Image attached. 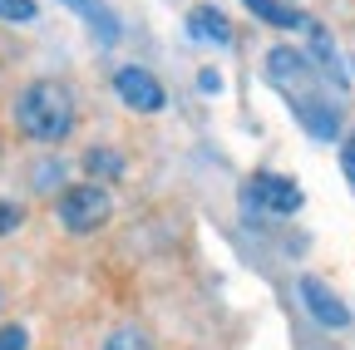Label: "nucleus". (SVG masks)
<instances>
[{
    "instance_id": "f257e3e1",
    "label": "nucleus",
    "mask_w": 355,
    "mask_h": 350,
    "mask_svg": "<svg viewBox=\"0 0 355 350\" xmlns=\"http://www.w3.org/2000/svg\"><path fill=\"white\" fill-rule=\"evenodd\" d=\"M266 79H272L277 89L286 94L291 114L306 123V134H311V139L331 143V139L340 134V104L326 94V84H321L316 64H311L301 50H291V45L266 50Z\"/></svg>"
},
{
    "instance_id": "f03ea898",
    "label": "nucleus",
    "mask_w": 355,
    "mask_h": 350,
    "mask_svg": "<svg viewBox=\"0 0 355 350\" xmlns=\"http://www.w3.org/2000/svg\"><path fill=\"white\" fill-rule=\"evenodd\" d=\"M15 123L35 143H64L74 134V94L55 79H35L15 99Z\"/></svg>"
},
{
    "instance_id": "7ed1b4c3",
    "label": "nucleus",
    "mask_w": 355,
    "mask_h": 350,
    "mask_svg": "<svg viewBox=\"0 0 355 350\" xmlns=\"http://www.w3.org/2000/svg\"><path fill=\"white\" fill-rule=\"evenodd\" d=\"M55 212H60V227L64 232H99L109 217H114V198L99 188V183H69V188H60V202H55Z\"/></svg>"
},
{
    "instance_id": "20e7f679",
    "label": "nucleus",
    "mask_w": 355,
    "mask_h": 350,
    "mask_svg": "<svg viewBox=\"0 0 355 350\" xmlns=\"http://www.w3.org/2000/svg\"><path fill=\"white\" fill-rule=\"evenodd\" d=\"M242 212L257 217V222L291 217V212H301V188L291 178H282V173H257V178H247V188H242Z\"/></svg>"
},
{
    "instance_id": "39448f33",
    "label": "nucleus",
    "mask_w": 355,
    "mask_h": 350,
    "mask_svg": "<svg viewBox=\"0 0 355 350\" xmlns=\"http://www.w3.org/2000/svg\"><path fill=\"white\" fill-rule=\"evenodd\" d=\"M114 89H119V99H123L128 109H139V114H158V109L168 104L163 84H158L148 69H139V64H123V69L114 74Z\"/></svg>"
},
{
    "instance_id": "423d86ee",
    "label": "nucleus",
    "mask_w": 355,
    "mask_h": 350,
    "mask_svg": "<svg viewBox=\"0 0 355 350\" xmlns=\"http://www.w3.org/2000/svg\"><path fill=\"white\" fill-rule=\"evenodd\" d=\"M301 301H306V311L316 316L326 331H345V326H350V306H345L321 277H301Z\"/></svg>"
},
{
    "instance_id": "0eeeda50",
    "label": "nucleus",
    "mask_w": 355,
    "mask_h": 350,
    "mask_svg": "<svg viewBox=\"0 0 355 350\" xmlns=\"http://www.w3.org/2000/svg\"><path fill=\"white\" fill-rule=\"evenodd\" d=\"M188 35H193V40H207V45H232V25H227V15L212 10V6L188 10Z\"/></svg>"
},
{
    "instance_id": "6e6552de",
    "label": "nucleus",
    "mask_w": 355,
    "mask_h": 350,
    "mask_svg": "<svg viewBox=\"0 0 355 350\" xmlns=\"http://www.w3.org/2000/svg\"><path fill=\"white\" fill-rule=\"evenodd\" d=\"M60 6H69L89 30L104 40V45H114V40H119V20H114V10L104 6V0H60Z\"/></svg>"
},
{
    "instance_id": "1a4fd4ad",
    "label": "nucleus",
    "mask_w": 355,
    "mask_h": 350,
    "mask_svg": "<svg viewBox=\"0 0 355 350\" xmlns=\"http://www.w3.org/2000/svg\"><path fill=\"white\" fill-rule=\"evenodd\" d=\"M242 6H247L261 25H277V30H301V25H306V15H301L296 6H282V0H242Z\"/></svg>"
},
{
    "instance_id": "9d476101",
    "label": "nucleus",
    "mask_w": 355,
    "mask_h": 350,
    "mask_svg": "<svg viewBox=\"0 0 355 350\" xmlns=\"http://www.w3.org/2000/svg\"><path fill=\"white\" fill-rule=\"evenodd\" d=\"M311 50H316V69H326V79L340 89V79H345V69H340V55H336V45H331V35L321 30V25H311Z\"/></svg>"
},
{
    "instance_id": "9b49d317",
    "label": "nucleus",
    "mask_w": 355,
    "mask_h": 350,
    "mask_svg": "<svg viewBox=\"0 0 355 350\" xmlns=\"http://www.w3.org/2000/svg\"><path fill=\"white\" fill-rule=\"evenodd\" d=\"M84 168H89V173H99L104 183H119L123 173H128L123 153H114V148H89V153H84Z\"/></svg>"
},
{
    "instance_id": "f8f14e48",
    "label": "nucleus",
    "mask_w": 355,
    "mask_h": 350,
    "mask_svg": "<svg viewBox=\"0 0 355 350\" xmlns=\"http://www.w3.org/2000/svg\"><path fill=\"white\" fill-rule=\"evenodd\" d=\"M104 350H153V340H148L139 326H119V331L104 340Z\"/></svg>"
},
{
    "instance_id": "ddd939ff",
    "label": "nucleus",
    "mask_w": 355,
    "mask_h": 350,
    "mask_svg": "<svg viewBox=\"0 0 355 350\" xmlns=\"http://www.w3.org/2000/svg\"><path fill=\"white\" fill-rule=\"evenodd\" d=\"M35 15H40L35 0H0V20L6 25H30Z\"/></svg>"
},
{
    "instance_id": "4468645a",
    "label": "nucleus",
    "mask_w": 355,
    "mask_h": 350,
    "mask_svg": "<svg viewBox=\"0 0 355 350\" xmlns=\"http://www.w3.org/2000/svg\"><path fill=\"white\" fill-rule=\"evenodd\" d=\"M30 183H35L40 193H55V188L64 183V168H60V163H40V168H35V178H30Z\"/></svg>"
},
{
    "instance_id": "2eb2a0df",
    "label": "nucleus",
    "mask_w": 355,
    "mask_h": 350,
    "mask_svg": "<svg viewBox=\"0 0 355 350\" xmlns=\"http://www.w3.org/2000/svg\"><path fill=\"white\" fill-rule=\"evenodd\" d=\"M25 345H30L25 326H6V331H0V350H25Z\"/></svg>"
},
{
    "instance_id": "dca6fc26",
    "label": "nucleus",
    "mask_w": 355,
    "mask_h": 350,
    "mask_svg": "<svg viewBox=\"0 0 355 350\" xmlns=\"http://www.w3.org/2000/svg\"><path fill=\"white\" fill-rule=\"evenodd\" d=\"M20 227V207L15 202H0V232H15Z\"/></svg>"
},
{
    "instance_id": "f3484780",
    "label": "nucleus",
    "mask_w": 355,
    "mask_h": 350,
    "mask_svg": "<svg viewBox=\"0 0 355 350\" xmlns=\"http://www.w3.org/2000/svg\"><path fill=\"white\" fill-rule=\"evenodd\" d=\"M340 168H345V178H350V188H355V139L340 148Z\"/></svg>"
},
{
    "instance_id": "a211bd4d",
    "label": "nucleus",
    "mask_w": 355,
    "mask_h": 350,
    "mask_svg": "<svg viewBox=\"0 0 355 350\" xmlns=\"http://www.w3.org/2000/svg\"><path fill=\"white\" fill-rule=\"evenodd\" d=\"M198 89L217 94V89H222V74H217V69H202V74H198Z\"/></svg>"
}]
</instances>
